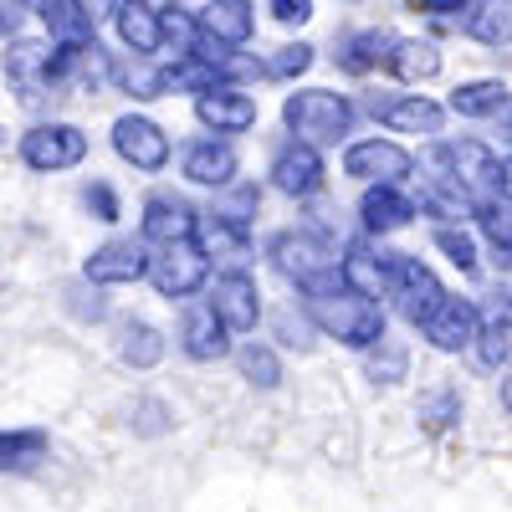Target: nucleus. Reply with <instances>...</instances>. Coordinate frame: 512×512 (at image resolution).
<instances>
[{"label": "nucleus", "mask_w": 512, "mask_h": 512, "mask_svg": "<svg viewBox=\"0 0 512 512\" xmlns=\"http://www.w3.org/2000/svg\"><path fill=\"white\" fill-rule=\"evenodd\" d=\"M369 113L384 128H395V134H441V123H446V108L431 103L425 93H374Z\"/></svg>", "instance_id": "obj_10"}, {"label": "nucleus", "mask_w": 512, "mask_h": 512, "mask_svg": "<svg viewBox=\"0 0 512 512\" xmlns=\"http://www.w3.org/2000/svg\"><path fill=\"white\" fill-rule=\"evenodd\" d=\"M241 374L256 384V390H277L282 384V364H277V354L267 344H246L241 349Z\"/></svg>", "instance_id": "obj_35"}, {"label": "nucleus", "mask_w": 512, "mask_h": 512, "mask_svg": "<svg viewBox=\"0 0 512 512\" xmlns=\"http://www.w3.org/2000/svg\"><path fill=\"white\" fill-rule=\"evenodd\" d=\"M195 226H200V216H195V205L190 200H180V195H149L144 200V236L149 241H185V236H195Z\"/></svg>", "instance_id": "obj_20"}, {"label": "nucleus", "mask_w": 512, "mask_h": 512, "mask_svg": "<svg viewBox=\"0 0 512 512\" xmlns=\"http://www.w3.org/2000/svg\"><path fill=\"white\" fill-rule=\"evenodd\" d=\"M410 169H415V159L395 139H359L344 149V175H354L364 185H400V180H410Z\"/></svg>", "instance_id": "obj_8"}, {"label": "nucleus", "mask_w": 512, "mask_h": 512, "mask_svg": "<svg viewBox=\"0 0 512 512\" xmlns=\"http://www.w3.org/2000/svg\"><path fill=\"white\" fill-rule=\"evenodd\" d=\"M205 251L226 256V262H246V256H251L246 226H236V221H221V216H210V226H205Z\"/></svg>", "instance_id": "obj_33"}, {"label": "nucleus", "mask_w": 512, "mask_h": 512, "mask_svg": "<svg viewBox=\"0 0 512 512\" xmlns=\"http://www.w3.org/2000/svg\"><path fill=\"white\" fill-rule=\"evenodd\" d=\"M420 328H425V338H431L441 354H461L466 344H472V333H477V303L472 297H441Z\"/></svg>", "instance_id": "obj_16"}, {"label": "nucleus", "mask_w": 512, "mask_h": 512, "mask_svg": "<svg viewBox=\"0 0 512 512\" xmlns=\"http://www.w3.org/2000/svg\"><path fill=\"white\" fill-rule=\"evenodd\" d=\"M118 359L134 369H154L164 359V333L144 318H123L118 323Z\"/></svg>", "instance_id": "obj_25"}, {"label": "nucleus", "mask_w": 512, "mask_h": 512, "mask_svg": "<svg viewBox=\"0 0 512 512\" xmlns=\"http://www.w3.org/2000/svg\"><path fill=\"white\" fill-rule=\"evenodd\" d=\"M47 52H52V41H41V36H11V47H6V77H11V88L21 93L26 108H41L52 98Z\"/></svg>", "instance_id": "obj_9"}, {"label": "nucleus", "mask_w": 512, "mask_h": 512, "mask_svg": "<svg viewBox=\"0 0 512 512\" xmlns=\"http://www.w3.org/2000/svg\"><path fill=\"white\" fill-rule=\"evenodd\" d=\"M21 164L36 175H57V169H77L88 159V134L77 123H36L21 134Z\"/></svg>", "instance_id": "obj_5"}, {"label": "nucleus", "mask_w": 512, "mask_h": 512, "mask_svg": "<svg viewBox=\"0 0 512 512\" xmlns=\"http://www.w3.org/2000/svg\"><path fill=\"white\" fill-rule=\"evenodd\" d=\"M180 169H185V180H195V185L226 190V185L236 180L241 164H236V149H231L226 139H195V144H185Z\"/></svg>", "instance_id": "obj_18"}, {"label": "nucleus", "mask_w": 512, "mask_h": 512, "mask_svg": "<svg viewBox=\"0 0 512 512\" xmlns=\"http://www.w3.org/2000/svg\"><path fill=\"white\" fill-rule=\"evenodd\" d=\"M451 113H456V118H492V113H507V82H497V77L461 82V88L451 93Z\"/></svg>", "instance_id": "obj_29"}, {"label": "nucleus", "mask_w": 512, "mask_h": 512, "mask_svg": "<svg viewBox=\"0 0 512 512\" xmlns=\"http://www.w3.org/2000/svg\"><path fill=\"white\" fill-rule=\"evenodd\" d=\"M431 169V180L472 205H487V200H507V159H497L487 144L477 139H451V144H436L431 154L420 159Z\"/></svg>", "instance_id": "obj_2"}, {"label": "nucleus", "mask_w": 512, "mask_h": 512, "mask_svg": "<svg viewBox=\"0 0 512 512\" xmlns=\"http://www.w3.org/2000/svg\"><path fill=\"white\" fill-rule=\"evenodd\" d=\"M507 333H512L507 297H497V303H487V313H477V333H472V344H477V354H482L487 369H502L507 364Z\"/></svg>", "instance_id": "obj_28"}, {"label": "nucleus", "mask_w": 512, "mask_h": 512, "mask_svg": "<svg viewBox=\"0 0 512 512\" xmlns=\"http://www.w3.org/2000/svg\"><path fill=\"white\" fill-rule=\"evenodd\" d=\"M113 6H118V0H67V11H72V21H77L82 31H93L98 21H108Z\"/></svg>", "instance_id": "obj_44"}, {"label": "nucleus", "mask_w": 512, "mask_h": 512, "mask_svg": "<svg viewBox=\"0 0 512 512\" xmlns=\"http://www.w3.org/2000/svg\"><path fill=\"white\" fill-rule=\"evenodd\" d=\"M333 267H338V277H344L354 292H364V297H379L384 282H390V256H384V251L374 256V251L359 246V241L344 251V262H333Z\"/></svg>", "instance_id": "obj_24"}, {"label": "nucleus", "mask_w": 512, "mask_h": 512, "mask_svg": "<svg viewBox=\"0 0 512 512\" xmlns=\"http://www.w3.org/2000/svg\"><path fill=\"white\" fill-rule=\"evenodd\" d=\"M67 308L82 318V323H98V318H108V303L98 297V287L88 282V287H67Z\"/></svg>", "instance_id": "obj_41"}, {"label": "nucleus", "mask_w": 512, "mask_h": 512, "mask_svg": "<svg viewBox=\"0 0 512 512\" xmlns=\"http://www.w3.org/2000/svg\"><path fill=\"white\" fill-rule=\"evenodd\" d=\"M466 36L482 47H507V0H477L466 11Z\"/></svg>", "instance_id": "obj_32"}, {"label": "nucleus", "mask_w": 512, "mask_h": 512, "mask_svg": "<svg viewBox=\"0 0 512 512\" xmlns=\"http://www.w3.org/2000/svg\"><path fill=\"white\" fill-rule=\"evenodd\" d=\"M359 216H364V226L369 231H400V226H410V216H415V200L400 190V185H369L364 190V200H359Z\"/></svg>", "instance_id": "obj_22"}, {"label": "nucleus", "mask_w": 512, "mask_h": 512, "mask_svg": "<svg viewBox=\"0 0 512 512\" xmlns=\"http://www.w3.org/2000/svg\"><path fill=\"white\" fill-rule=\"evenodd\" d=\"M0 149H11V134H6V128H0Z\"/></svg>", "instance_id": "obj_48"}, {"label": "nucleus", "mask_w": 512, "mask_h": 512, "mask_svg": "<svg viewBox=\"0 0 512 512\" xmlns=\"http://www.w3.org/2000/svg\"><path fill=\"white\" fill-rule=\"evenodd\" d=\"M282 118L292 128V139L303 144H338L354 128V103L344 93H328V88H303V93H287Z\"/></svg>", "instance_id": "obj_3"}, {"label": "nucleus", "mask_w": 512, "mask_h": 512, "mask_svg": "<svg viewBox=\"0 0 512 512\" xmlns=\"http://www.w3.org/2000/svg\"><path fill=\"white\" fill-rule=\"evenodd\" d=\"M108 82H118V88H123L128 98H164V93H169L164 67H154L149 57H134V62H108Z\"/></svg>", "instance_id": "obj_30"}, {"label": "nucleus", "mask_w": 512, "mask_h": 512, "mask_svg": "<svg viewBox=\"0 0 512 512\" xmlns=\"http://www.w3.org/2000/svg\"><path fill=\"white\" fill-rule=\"evenodd\" d=\"M113 149H118L123 164H134L139 175H159V169L169 164V154H175L169 134H164L154 118H144V113H123L113 123Z\"/></svg>", "instance_id": "obj_7"}, {"label": "nucleus", "mask_w": 512, "mask_h": 512, "mask_svg": "<svg viewBox=\"0 0 512 512\" xmlns=\"http://www.w3.org/2000/svg\"><path fill=\"white\" fill-rule=\"evenodd\" d=\"M21 11H31V16H41L52 31H62V36H82V26L72 21V11H67V0H16Z\"/></svg>", "instance_id": "obj_39"}, {"label": "nucleus", "mask_w": 512, "mask_h": 512, "mask_svg": "<svg viewBox=\"0 0 512 512\" xmlns=\"http://www.w3.org/2000/svg\"><path fill=\"white\" fill-rule=\"evenodd\" d=\"M210 308H216V318L231 333H256V323H262V292H256V277L221 272L216 277V292H210Z\"/></svg>", "instance_id": "obj_11"}, {"label": "nucleus", "mask_w": 512, "mask_h": 512, "mask_svg": "<svg viewBox=\"0 0 512 512\" xmlns=\"http://www.w3.org/2000/svg\"><path fill=\"white\" fill-rule=\"evenodd\" d=\"M297 292H303V313L328 338H338V344L369 349L374 338H384V308L374 303V297L354 292L344 277H338V267H318L313 277L297 282Z\"/></svg>", "instance_id": "obj_1"}, {"label": "nucleus", "mask_w": 512, "mask_h": 512, "mask_svg": "<svg viewBox=\"0 0 512 512\" xmlns=\"http://www.w3.org/2000/svg\"><path fill=\"white\" fill-rule=\"evenodd\" d=\"M6 31H16V11L6 6V0H0V36H6Z\"/></svg>", "instance_id": "obj_47"}, {"label": "nucleus", "mask_w": 512, "mask_h": 512, "mask_svg": "<svg viewBox=\"0 0 512 512\" xmlns=\"http://www.w3.org/2000/svg\"><path fill=\"white\" fill-rule=\"evenodd\" d=\"M472 210H477V221H482V231H487L492 251H497V262L507 267V256H512V231H507V200H487V205H472Z\"/></svg>", "instance_id": "obj_36"}, {"label": "nucleus", "mask_w": 512, "mask_h": 512, "mask_svg": "<svg viewBox=\"0 0 512 512\" xmlns=\"http://www.w3.org/2000/svg\"><path fill=\"white\" fill-rule=\"evenodd\" d=\"M390 31H379V26H364V31H344L338 36V67H349V72H369L384 62V52H390Z\"/></svg>", "instance_id": "obj_27"}, {"label": "nucleus", "mask_w": 512, "mask_h": 512, "mask_svg": "<svg viewBox=\"0 0 512 512\" xmlns=\"http://www.w3.org/2000/svg\"><path fill=\"white\" fill-rule=\"evenodd\" d=\"M436 246L446 251V262L461 272H477V241L466 236L461 226H436Z\"/></svg>", "instance_id": "obj_38"}, {"label": "nucleus", "mask_w": 512, "mask_h": 512, "mask_svg": "<svg viewBox=\"0 0 512 512\" xmlns=\"http://www.w3.org/2000/svg\"><path fill=\"white\" fill-rule=\"evenodd\" d=\"M149 267V251L139 241H103L93 256H88V267H82V277H88L93 287H128V282H139Z\"/></svg>", "instance_id": "obj_14"}, {"label": "nucleus", "mask_w": 512, "mask_h": 512, "mask_svg": "<svg viewBox=\"0 0 512 512\" xmlns=\"http://www.w3.org/2000/svg\"><path fill=\"white\" fill-rule=\"evenodd\" d=\"M384 67H390L400 82H431L441 72V47L436 41H390V52H384Z\"/></svg>", "instance_id": "obj_23"}, {"label": "nucleus", "mask_w": 512, "mask_h": 512, "mask_svg": "<svg viewBox=\"0 0 512 512\" xmlns=\"http://www.w3.org/2000/svg\"><path fill=\"white\" fill-rule=\"evenodd\" d=\"M272 262H277V272L282 277H292V282H303V277H313L318 267H333V256H328V241L323 236H313V231H282V236H272Z\"/></svg>", "instance_id": "obj_17"}, {"label": "nucleus", "mask_w": 512, "mask_h": 512, "mask_svg": "<svg viewBox=\"0 0 512 512\" xmlns=\"http://www.w3.org/2000/svg\"><path fill=\"white\" fill-rule=\"evenodd\" d=\"M267 11L282 26H303V21H313V0H267Z\"/></svg>", "instance_id": "obj_45"}, {"label": "nucleus", "mask_w": 512, "mask_h": 512, "mask_svg": "<svg viewBox=\"0 0 512 512\" xmlns=\"http://www.w3.org/2000/svg\"><path fill=\"white\" fill-rule=\"evenodd\" d=\"M195 26H200V36L221 41V47H246L256 31V6L251 0H210Z\"/></svg>", "instance_id": "obj_19"}, {"label": "nucleus", "mask_w": 512, "mask_h": 512, "mask_svg": "<svg viewBox=\"0 0 512 512\" xmlns=\"http://www.w3.org/2000/svg\"><path fill=\"white\" fill-rule=\"evenodd\" d=\"M144 277L159 287V297H169V303H175V297H195V292L210 282V251H205L195 236L164 241L159 256H149Z\"/></svg>", "instance_id": "obj_4"}, {"label": "nucleus", "mask_w": 512, "mask_h": 512, "mask_svg": "<svg viewBox=\"0 0 512 512\" xmlns=\"http://www.w3.org/2000/svg\"><path fill=\"white\" fill-rule=\"evenodd\" d=\"M415 6H420L425 16H461L472 0H415Z\"/></svg>", "instance_id": "obj_46"}, {"label": "nucleus", "mask_w": 512, "mask_h": 512, "mask_svg": "<svg viewBox=\"0 0 512 512\" xmlns=\"http://www.w3.org/2000/svg\"><path fill=\"white\" fill-rule=\"evenodd\" d=\"M82 205L93 210V221H118L123 210H118V195H113V185H103V180H93L88 190H82Z\"/></svg>", "instance_id": "obj_42"}, {"label": "nucleus", "mask_w": 512, "mask_h": 512, "mask_svg": "<svg viewBox=\"0 0 512 512\" xmlns=\"http://www.w3.org/2000/svg\"><path fill=\"white\" fill-rule=\"evenodd\" d=\"M47 451H52V436L47 431H0V472H36L41 461H47Z\"/></svg>", "instance_id": "obj_26"}, {"label": "nucleus", "mask_w": 512, "mask_h": 512, "mask_svg": "<svg viewBox=\"0 0 512 512\" xmlns=\"http://www.w3.org/2000/svg\"><path fill=\"white\" fill-rule=\"evenodd\" d=\"M272 185L282 195H292V200L318 195L323 190V159H318V149L303 144V139H287L277 149V159H272Z\"/></svg>", "instance_id": "obj_13"}, {"label": "nucleus", "mask_w": 512, "mask_h": 512, "mask_svg": "<svg viewBox=\"0 0 512 512\" xmlns=\"http://www.w3.org/2000/svg\"><path fill=\"white\" fill-rule=\"evenodd\" d=\"M369 349H374V354H369V379H374V384H400V379H405V349L395 344L390 333L374 338Z\"/></svg>", "instance_id": "obj_34"}, {"label": "nucleus", "mask_w": 512, "mask_h": 512, "mask_svg": "<svg viewBox=\"0 0 512 512\" xmlns=\"http://www.w3.org/2000/svg\"><path fill=\"white\" fill-rule=\"evenodd\" d=\"M113 21H118V41L134 57H154L164 47V36H159V11L149 6V0H118L113 6Z\"/></svg>", "instance_id": "obj_21"}, {"label": "nucleus", "mask_w": 512, "mask_h": 512, "mask_svg": "<svg viewBox=\"0 0 512 512\" xmlns=\"http://www.w3.org/2000/svg\"><path fill=\"white\" fill-rule=\"evenodd\" d=\"M180 349H185L195 364H216V359L231 354V328L216 318V308H210V303H195V308H185V318H180Z\"/></svg>", "instance_id": "obj_15"}, {"label": "nucleus", "mask_w": 512, "mask_h": 512, "mask_svg": "<svg viewBox=\"0 0 512 512\" xmlns=\"http://www.w3.org/2000/svg\"><path fill=\"white\" fill-rule=\"evenodd\" d=\"M251 210H256V190L246 185V190H236L231 200H216V210H210V216H221V221H236V226H246V221H251Z\"/></svg>", "instance_id": "obj_43"}, {"label": "nucleus", "mask_w": 512, "mask_h": 512, "mask_svg": "<svg viewBox=\"0 0 512 512\" xmlns=\"http://www.w3.org/2000/svg\"><path fill=\"white\" fill-rule=\"evenodd\" d=\"M195 118L210 128V134H246L256 123V98L231 88V82H216V88H205L195 98Z\"/></svg>", "instance_id": "obj_12"}, {"label": "nucleus", "mask_w": 512, "mask_h": 512, "mask_svg": "<svg viewBox=\"0 0 512 512\" xmlns=\"http://www.w3.org/2000/svg\"><path fill=\"white\" fill-rule=\"evenodd\" d=\"M420 431H431V436H446L451 425L461 420V390L456 384H436V390H425L420 395Z\"/></svg>", "instance_id": "obj_31"}, {"label": "nucleus", "mask_w": 512, "mask_h": 512, "mask_svg": "<svg viewBox=\"0 0 512 512\" xmlns=\"http://www.w3.org/2000/svg\"><path fill=\"white\" fill-rule=\"evenodd\" d=\"M384 292L395 297V313L405 323H425L431 318V308L446 297L441 277L420 262V256H390V282H384Z\"/></svg>", "instance_id": "obj_6"}, {"label": "nucleus", "mask_w": 512, "mask_h": 512, "mask_svg": "<svg viewBox=\"0 0 512 512\" xmlns=\"http://www.w3.org/2000/svg\"><path fill=\"white\" fill-rule=\"evenodd\" d=\"M308 67H313V47H308V41H292V47H282L267 62V77H303Z\"/></svg>", "instance_id": "obj_40"}, {"label": "nucleus", "mask_w": 512, "mask_h": 512, "mask_svg": "<svg viewBox=\"0 0 512 512\" xmlns=\"http://www.w3.org/2000/svg\"><path fill=\"white\" fill-rule=\"evenodd\" d=\"M169 425H175V410H169L164 400H134V405H128V431H139V436H164Z\"/></svg>", "instance_id": "obj_37"}]
</instances>
